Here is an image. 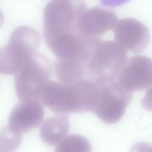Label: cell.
<instances>
[{"mask_svg": "<svg viewBox=\"0 0 152 152\" xmlns=\"http://www.w3.org/2000/svg\"><path fill=\"white\" fill-rule=\"evenodd\" d=\"M117 21L114 12L95 7L84 12L78 23V31L82 36L100 38L115 27Z\"/></svg>", "mask_w": 152, "mask_h": 152, "instance_id": "cell-10", "label": "cell"}, {"mask_svg": "<svg viewBox=\"0 0 152 152\" xmlns=\"http://www.w3.org/2000/svg\"><path fill=\"white\" fill-rule=\"evenodd\" d=\"M4 22V16L1 12L0 11V28L1 27L3 24Z\"/></svg>", "mask_w": 152, "mask_h": 152, "instance_id": "cell-16", "label": "cell"}, {"mask_svg": "<svg viewBox=\"0 0 152 152\" xmlns=\"http://www.w3.org/2000/svg\"><path fill=\"white\" fill-rule=\"evenodd\" d=\"M44 116V110L41 102H21L12 111L7 127L12 133L22 135L38 126Z\"/></svg>", "mask_w": 152, "mask_h": 152, "instance_id": "cell-9", "label": "cell"}, {"mask_svg": "<svg viewBox=\"0 0 152 152\" xmlns=\"http://www.w3.org/2000/svg\"><path fill=\"white\" fill-rule=\"evenodd\" d=\"M133 95L117 80L100 86L99 99L93 112L104 123L115 124L123 118Z\"/></svg>", "mask_w": 152, "mask_h": 152, "instance_id": "cell-6", "label": "cell"}, {"mask_svg": "<svg viewBox=\"0 0 152 152\" xmlns=\"http://www.w3.org/2000/svg\"><path fill=\"white\" fill-rule=\"evenodd\" d=\"M114 28L115 42L126 50L140 53L148 47L151 42L149 28L136 20L123 19L117 23Z\"/></svg>", "mask_w": 152, "mask_h": 152, "instance_id": "cell-8", "label": "cell"}, {"mask_svg": "<svg viewBox=\"0 0 152 152\" xmlns=\"http://www.w3.org/2000/svg\"><path fill=\"white\" fill-rule=\"evenodd\" d=\"M129 0H100L101 3L105 7L114 8L119 7L127 2Z\"/></svg>", "mask_w": 152, "mask_h": 152, "instance_id": "cell-15", "label": "cell"}, {"mask_svg": "<svg viewBox=\"0 0 152 152\" xmlns=\"http://www.w3.org/2000/svg\"><path fill=\"white\" fill-rule=\"evenodd\" d=\"M117 80L125 89L132 93L151 86V59L142 55L133 56L128 59Z\"/></svg>", "mask_w": 152, "mask_h": 152, "instance_id": "cell-7", "label": "cell"}, {"mask_svg": "<svg viewBox=\"0 0 152 152\" xmlns=\"http://www.w3.org/2000/svg\"><path fill=\"white\" fill-rule=\"evenodd\" d=\"M37 31L28 26H21L12 33L9 42L0 49V72L15 74L37 53L41 44Z\"/></svg>", "mask_w": 152, "mask_h": 152, "instance_id": "cell-4", "label": "cell"}, {"mask_svg": "<svg viewBox=\"0 0 152 152\" xmlns=\"http://www.w3.org/2000/svg\"><path fill=\"white\" fill-rule=\"evenodd\" d=\"M54 72L58 80L65 84L86 79L84 64L78 59H56Z\"/></svg>", "mask_w": 152, "mask_h": 152, "instance_id": "cell-12", "label": "cell"}, {"mask_svg": "<svg viewBox=\"0 0 152 152\" xmlns=\"http://www.w3.org/2000/svg\"><path fill=\"white\" fill-rule=\"evenodd\" d=\"M51 62L46 56L37 53L14 75L15 89L20 102L39 101L46 84L52 75Z\"/></svg>", "mask_w": 152, "mask_h": 152, "instance_id": "cell-5", "label": "cell"}, {"mask_svg": "<svg viewBox=\"0 0 152 152\" xmlns=\"http://www.w3.org/2000/svg\"><path fill=\"white\" fill-rule=\"evenodd\" d=\"M69 129L68 117L65 114H59L44 121L40 129V137L46 143L54 145L66 137Z\"/></svg>", "mask_w": 152, "mask_h": 152, "instance_id": "cell-11", "label": "cell"}, {"mask_svg": "<svg viewBox=\"0 0 152 152\" xmlns=\"http://www.w3.org/2000/svg\"><path fill=\"white\" fill-rule=\"evenodd\" d=\"M22 141V135L14 134L7 127L0 129V151L12 152L18 149Z\"/></svg>", "mask_w": 152, "mask_h": 152, "instance_id": "cell-14", "label": "cell"}, {"mask_svg": "<svg viewBox=\"0 0 152 152\" xmlns=\"http://www.w3.org/2000/svg\"><path fill=\"white\" fill-rule=\"evenodd\" d=\"M0 152H1L0 151Z\"/></svg>", "mask_w": 152, "mask_h": 152, "instance_id": "cell-17", "label": "cell"}, {"mask_svg": "<svg viewBox=\"0 0 152 152\" xmlns=\"http://www.w3.org/2000/svg\"><path fill=\"white\" fill-rule=\"evenodd\" d=\"M55 152H92V150L86 138L79 135H71L59 142Z\"/></svg>", "mask_w": 152, "mask_h": 152, "instance_id": "cell-13", "label": "cell"}, {"mask_svg": "<svg viewBox=\"0 0 152 152\" xmlns=\"http://www.w3.org/2000/svg\"><path fill=\"white\" fill-rule=\"evenodd\" d=\"M127 60V51L117 42L96 38L84 63L86 79L100 86L115 81Z\"/></svg>", "mask_w": 152, "mask_h": 152, "instance_id": "cell-2", "label": "cell"}, {"mask_svg": "<svg viewBox=\"0 0 152 152\" xmlns=\"http://www.w3.org/2000/svg\"><path fill=\"white\" fill-rule=\"evenodd\" d=\"M100 87L87 79L71 84L50 80L43 89L40 101L58 114L93 112L98 102Z\"/></svg>", "mask_w": 152, "mask_h": 152, "instance_id": "cell-1", "label": "cell"}, {"mask_svg": "<svg viewBox=\"0 0 152 152\" xmlns=\"http://www.w3.org/2000/svg\"><path fill=\"white\" fill-rule=\"evenodd\" d=\"M86 10L83 0H51L44 11L46 43L70 34H78L79 21Z\"/></svg>", "mask_w": 152, "mask_h": 152, "instance_id": "cell-3", "label": "cell"}]
</instances>
